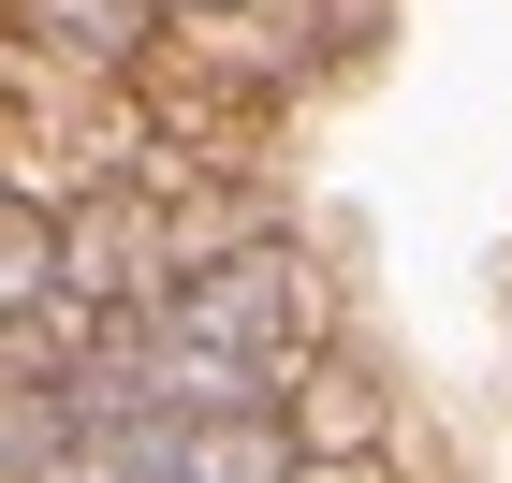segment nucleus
<instances>
[{
  "instance_id": "nucleus-1",
  "label": "nucleus",
  "mask_w": 512,
  "mask_h": 483,
  "mask_svg": "<svg viewBox=\"0 0 512 483\" xmlns=\"http://www.w3.org/2000/svg\"><path fill=\"white\" fill-rule=\"evenodd\" d=\"M161 322H176V337H220V352H249V366H278V381H308L322 352H352V337H337V279H322L293 235L220 249L205 279L161 293Z\"/></svg>"
},
{
  "instance_id": "nucleus-2",
  "label": "nucleus",
  "mask_w": 512,
  "mask_h": 483,
  "mask_svg": "<svg viewBox=\"0 0 512 483\" xmlns=\"http://www.w3.org/2000/svg\"><path fill=\"white\" fill-rule=\"evenodd\" d=\"M293 440H308V469H381L395 454V396L366 352H322L308 381H293Z\"/></svg>"
},
{
  "instance_id": "nucleus-3",
  "label": "nucleus",
  "mask_w": 512,
  "mask_h": 483,
  "mask_svg": "<svg viewBox=\"0 0 512 483\" xmlns=\"http://www.w3.org/2000/svg\"><path fill=\"white\" fill-rule=\"evenodd\" d=\"M176 30H220V15H264V0H161Z\"/></svg>"
},
{
  "instance_id": "nucleus-4",
  "label": "nucleus",
  "mask_w": 512,
  "mask_h": 483,
  "mask_svg": "<svg viewBox=\"0 0 512 483\" xmlns=\"http://www.w3.org/2000/svg\"><path fill=\"white\" fill-rule=\"evenodd\" d=\"M308 483H410V454H381V469H308Z\"/></svg>"
}]
</instances>
